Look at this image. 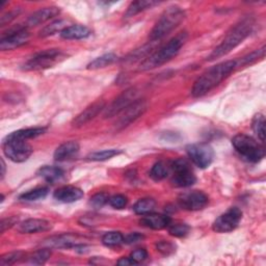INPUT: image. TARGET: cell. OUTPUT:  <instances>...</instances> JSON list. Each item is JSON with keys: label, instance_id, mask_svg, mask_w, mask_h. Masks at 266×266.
Returning <instances> with one entry per match:
<instances>
[{"label": "cell", "instance_id": "52a82bcc", "mask_svg": "<svg viewBox=\"0 0 266 266\" xmlns=\"http://www.w3.org/2000/svg\"><path fill=\"white\" fill-rule=\"evenodd\" d=\"M66 55L59 49H48L36 53L29 58L24 65L23 70L25 71H39L51 68L57 63L63 60Z\"/></svg>", "mask_w": 266, "mask_h": 266}, {"label": "cell", "instance_id": "e0dca14e", "mask_svg": "<svg viewBox=\"0 0 266 266\" xmlns=\"http://www.w3.org/2000/svg\"><path fill=\"white\" fill-rule=\"evenodd\" d=\"M60 14V9L57 7H47V8H43L39 11L34 12L33 14H31L27 21L26 24L27 26H36L43 24L47 21H49L50 19L58 16Z\"/></svg>", "mask_w": 266, "mask_h": 266}, {"label": "cell", "instance_id": "d4e9b609", "mask_svg": "<svg viewBox=\"0 0 266 266\" xmlns=\"http://www.w3.org/2000/svg\"><path fill=\"white\" fill-rule=\"evenodd\" d=\"M156 207V202L154 199L151 198H145L137 201L133 206V211L138 215H147L154 211Z\"/></svg>", "mask_w": 266, "mask_h": 266}, {"label": "cell", "instance_id": "3957f363", "mask_svg": "<svg viewBox=\"0 0 266 266\" xmlns=\"http://www.w3.org/2000/svg\"><path fill=\"white\" fill-rule=\"evenodd\" d=\"M187 41V33L185 31L177 34L167 44L161 46L155 52L148 56L139 66V71H149L160 67L172 58H174Z\"/></svg>", "mask_w": 266, "mask_h": 266}, {"label": "cell", "instance_id": "30bf717a", "mask_svg": "<svg viewBox=\"0 0 266 266\" xmlns=\"http://www.w3.org/2000/svg\"><path fill=\"white\" fill-rule=\"evenodd\" d=\"M242 218V212L237 207H232L219 215L213 222L212 229L217 233H229L234 231Z\"/></svg>", "mask_w": 266, "mask_h": 266}, {"label": "cell", "instance_id": "8992f818", "mask_svg": "<svg viewBox=\"0 0 266 266\" xmlns=\"http://www.w3.org/2000/svg\"><path fill=\"white\" fill-rule=\"evenodd\" d=\"M3 150L5 155L10 160L17 163L26 161L33 153V149L27 140L15 138L10 135L4 139Z\"/></svg>", "mask_w": 266, "mask_h": 266}, {"label": "cell", "instance_id": "4316f807", "mask_svg": "<svg viewBox=\"0 0 266 266\" xmlns=\"http://www.w3.org/2000/svg\"><path fill=\"white\" fill-rule=\"evenodd\" d=\"M46 131V128L44 127H35V128H27V129H21L18 131H15L11 134H9L12 137L15 138H20V139H31V138H35L37 136H40L42 134H44V132Z\"/></svg>", "mask_w": 266, "mask_h": 266}, {"label": "cell", "instance_id": "ac0fdd59", "mask_svg": "<svg viewBox=\"0 0 266 266\" xmlns=\"http://www.w3.org/2000/svg\"><path fill=\"white\" fill-rule=\"evenodd\" d=\"M85 194L83 189L76 186H63L56 189L53 197L55 200L62 203H74L84 198Z\"/></svg>", "mask_w": 266, "mask_h": 266}, {"label": "cell", "instance_id": "7dc6e473", "mask_svg": "<svg viewBox=\"0 0 266 266\" xmlns=\"http://www.w3.org/2000/svg\"><path fill=\"white\" fill-rule=\"evenodd\" d=\"M6 176V163L5 160L2 159V179H4Z\"/></svg>", "mask_w": 266, "mask_h": 266}, {"label": "cell", "instance_id": "9c48e42d", "mask_svg": "<svg viewBox=\"0 0 266 266\" xmlns=\"http://www.w3.org/2000/svg\"><path fill=\"white\" fill-rule=\"evenodd\" d=\"M188 157L200 169H207L214 159L213 148L208 144H194L186 148Z\"/></svg>", "mask_w": 266, "mask_h": 266}, {"label": "cell", "instance_id": "4fadbf2b", "mask_svg": "<svg viewBox=\"0 0 266 266\" xmlns=\"http://www.w3.org/2000/svg\"><path fill=\"white\" fill-rule=\"evenodd\" d=\"M138 90L136 88H129L125 92H123L117 99L112 101V103L105 108L104 118H112L116 117L129 105H131L138 98Z\"/></svg>", "mask_w": 266, "mask_h": 266}, {"label": "cell", "instance_id": "4dcf8cb0", "mask_svg": "<svg viewBox=\"0 0 266 266\" xmlns=\"http://www.w3.org/2000/svg\"><path fill=\"white\" fill-rule=\"evenodd\" d=\"M67 26V21L65 20H56L49 25H46L41 31H40V36L41 37H47L50 35H53L57 32H62Z\"/></svg>", "mask_w": 266, "mask_h": 266}, {"label": "cell", "instance_id": "d6a6232c", "mask_svg": "<svg viewBox=\"0 0 266 266\" xmlns=\"http://www.w3.org/2000/svg\"><path fill=\"white\" fill-rule=\"evenodd\" d=\"M253 130L260 139L261 142L265 141V118L262 113H258L255 116L252 124Z\"/></svg>", "mask_w": 266, "mask_h": 266}, {"label": "cell", "instance_id": "7c38bea8", "mask_svg": "<svg viewBox=\"0 0 266 266\" xmlns=\"http://www.w3.org/2000/svg\"><path fill=\"white\" fill-rule=\"evenodd\" d=\"M30 39V33L27 30V26H17L4 34L0 40V49L3 51L13 50L15 48L25 45Z\"/></svg>", "mask_w": 266, "mask_h": 266}, {"label": "cell", "instance_id": "ffe728a7", "mask_svg": "<svg viewBox=\"0 0 266 266\" xmlns=\"http://www.w3.org/2000/svg\"><path fill=\"white\" fill-rule=\"evenodd\" d=\"M140 223L147 228L153 230H162L165 228H168L171 223V218L165 214H157V213H150L144 215L140 219Z\"/></svg>", "mask_w": 266, "mask_h": 266}, {"label": "cell", "instance_id": "74e56055", "mask_svg": "<svg viewBox=\"0 0 266 266\" xmlns=\"http://www.w3.org/2000/svg\"><path fill=\"white\" fill-rule=\"evenodd\" d=\"M22 256H23V253L20 252V251L8 253V254L4 255L2 258H0V265L6 266V265L15 264L19 259L22 258Z\"/></svg>", "mask_w": 266, "mask_h": 266}, {"label": "cell", "instance_id": "277c9868", "mask_svg": "<svg viewBox=\"0 0 266 266\" xmlns=\"http://www.w3.org/2000/svg\"><path fill=\"white\" fill-rule=\"evenodd\" d=\"M185 18V12L178 6L168 8L160 16V18L152 28L149 39L151 42L157 43L168 34H170L176 27H178Z\"/></svg>", "mask_w": 266, "mask_h": 266}, {"label": "cell", "instance_id": "f546056e", "mask_svg": "<svg viewBox=\"0 0 266 266\" xmlns=\"http://www.w3.org/2000/svg\"><path fill=\"white\" fill-rule=\"evenodd\" d=\"M125 242V238L121 232L118 231H111L107 232L102 237V243L109 248L119 247L122 243Z\"/></svg>", "mask_w": 266, "mask_h": 266}, {"label": "cell", "instance_id": "d6986e66", "mask_svg": "<svg viewBox=\"0 0 266 266\" xmlns=\"http://www.w3.org/2000/svg\"><path fill=\"white\" fill-rule=\"evenodd\" d=\"M79 144L75 140H70L62 144L54 152V159L56 161H66L72 159L79 152Z\"/></svg>", "mask_w": 266, "mask_h": 266}, {"label": "cell", "instance_id": "8d00e7d4", "mask_svg": "<svg viewBox=\"0 0 266 266\" xmlns=\"http://www.w3.org/2000/svg\"><path fill=\"white\" fill-rule=\"evenodd\" d=\"M265 56V46H263L261 49H258L254 52H252L251 54L242 57L240 60H238V65H243V66H248L250 64L255 63L256 60H258L259 58H263Z\"/></svg>", "mask_w": 266, "mask_h": 266}, {"label": "cell", "instance_id": "484cf974", "mask_svg": "<svg viewBox=\"0 0 266 266\" xmlns=\"http://www.w3.org/2000/svg\"><path fill=\"white\" fill-rule=\"evenodd\" d=\"M49 193L48 187H36L31 191L22 194L19 199L24 202H35L42 199H45Z\"/></svg>", "mask_w": 266, "mask_h": 266}, {"label": "cell", "instance_id": "2e32d148", "mask_svg": "<svg viewBox=\"0 0 266 266\" xmlns=\"http://www.w3.org/2000/svg\"><path fill=\"white\" fill-rule=\"evenodd\" d=\"M105 108L106 107H105L104 101L95 102L94 104L87 107L81 113H79V115L73 120L72 125L74 127H81V126L88 124L89 122L94 120L102 110H105Z\"/></svg>", "mask_w": 266, "mask_h": 266}, {"label": "cell", "instance_id": "60d3db41", "mask_svg": "<svg viewBox=\"0 0 266 266\" xmlns=\"http://www.w3.org/2000/svg\"><path fill=\"white\" fill-rule=\"evenodd\" d=\"M108 196L106 194L100 193V194H96L94 197L91 198L90 200V204L94 207V208H101L103 207L106 203H108Z\"/></svg>", "mask_w": 266, "mask_h": 266}, {"label": "cell", "instance_id": "b9f144b4", "mask_svg": "<svg viewBox=\"0 0 266 266\" xmlns=\"http://www.w3.org/2000/svg\"><path fill=\"white\" fill-rule=\"evenodd\" d=\"M130 258L136 263H140L142 261H145L147 258H148V252L144 249H138V250H135L131 253L130 255Z\"/></svg>", "mask_w": 266, "mask_h": 266}, {"label": "cell", "instance_id": "836d02e7", "mask_svg": "<svg viewBox=\"0 0 266 266\" xmlns=\"http://www.w3.org/2000/svg\"><path fill=\"white\" fill-rule=\"evenodd\" d=\"M154 45H155L154 42H150L149 44L142 46L141 48L132 51V52L124 59V62H135V60H138V59H140V58H142V57H145V59H146V58H147V55H148L149 53H151V50L154 48Z\"/></svg>", "mask_w": 266, "mask_h": 266}, {"label": "cell", "instance_id": "5b68a950", "mask_svg": "<svg viewBox=\"0 0 266 266\" xmlns=\"http://www.w3.org/2000/svg\"><path fill=\"white\" fill-rule=\"evenodd\" d=\"M232 145L239 155L250 162H260L265 156L264 148L256 139L247 134L240 133L235 135L232 138Z\"/></svg>", "mask_w": 266, "mask_h": 266}, {"label": "cell", "instance_id": "e575fe53", "mask_svg": "<svg viewBox=\"0 0 266 266\" xmlns=\"http://www.w3.org/2000/svg\"><path fill=\"white\" fill-rule=\"evenodd\" d=\"M50 256H51V251L49 250V248L39 250V251L34 252L31 255V257L29 258V263H31V264H44L50 258Z\"/></svg>", "mask_w": 266, "mask_h": 266}, {"label": "cell", "instance_id": "ab89813d", "mask_svg": "<svg viewBox=\"0 0 266 266\" xmlns=\"http://www.w3.org/2000/svg\"><path fill=\"white\" fill-rule=\"evenodd\" d=\"M156 249L158 252H160L162 255L165 256H169L171 254H173L176 250V245L171 242V241H159L157 244H156Z\"/></svg>", "mask_w": 266, "mask_h": 266}, {"label": "cell", "instance_id": "ee69618b", "mask_svg": "<svg viewBox=\"0 0 266 266\" xmlns=\"http://www.w3.org/2000/svg\"><path fill=\"white\" fill-rule=\"evenodd\" d=\"M20 13V10H13L7 14H5L3 17H2V21H0V24H2V26H5L9 23H11L12 20H14Z\"/></svg>", "mask_w": 266, "mask_h": 266}, {"label": "cell", "instance_id": "bcb514c9", "mask_svg": "<svg viewBox=\"0 0 266 266\" xmlns=\"http://www.w3.org/2000/svg\"><path fill=\"white\" fill-rule=\"evenodd\" d=\"M136 264L130 257H124V258H121L119 261H118V265H121V266H129V265H134Z\"/></svg>", "mask_w": 266, "mask_h": 266}, {"label": "cell", "instance_id": "f1b7e54d", "mask_svg": "<svg viewBox=\"0 0 266 266\" xmlns=\"http://www.w3.org/2000/svg\"><path fill=\"white\" fill-rule=\"evenodd\" d=\"M122 153L121 150L118 149H109V150H102L98 152H94L88 156V159L90 161H105L112 157L118 156Z\"/></svg>", "mask_w": 266, "mask_h": 266}, {"label": "cell", "instance_id": "1f68e13d", "mask_svg": "<svg viewBox=\"0 0 266 266\" xmlns=\"http://www.w3.org/2000/svg\"><path fill=\"white\" fill-rule=\"evenodd\" d=\"M169 174V167L163 161L156 162L150 171V177L154 181H161L167 178Z\"/></svg>", "mask_w": 266, "mask_h": 266}, {"label": "cell", "instance_id": "6da1fadb", "mask_svg": "<svg viewBox=\"0 0 266 266\" xmlns=\"http://www.w3.org/2000/svg\"><path fill=\"white\" fill-rule=\"evenodd\" d=\"M237 67H239L238 60L234 59L219 63L208 69L195 81L192 89L193 97L199 98L208 94L227 77H229L230 74L234 72Z\"/></svg>", "mask_w": 266, "mask_h": 266}, {"label": "cell", "instance_id": "5bb4252c", "mask_svg": "<svg viewBox=\"0 0 266 266\" xmlns=\"http://www.w3.org/2000/svg\"><path fill=\"white\" fill-rule=\"evenodd\" d=\"M180 207L188 211H199L204 209L208 203L209 199L206 194L200 191H192L182 194L178 198Z\"/></svg>", "mask_w": 266, "mask_h": 266}, {"label": "cell", "instance_id": "9a60e30c", "mask_svg": "<svg viewBox=\"0 0 266 266\" xmlns=\"http://www.w3.org/2000/svg\"><path fill=\"white\" fill-rule=\"evenodd\" d=\"M52 223L45 219L28 218L20 223H17L16 229L22 234H33L39 232H46L52 229Z\"/></svg>", "mask_w": 266, "mask_h": 266}, {"label": "cell", "instance_id": "7bdbcfd3", "mask_svg": "<svg viewBox=\"0 0 266 266\" xmlns=\"http://www.w3.org/2000/svg\"><path fill=\"white\" fill-rule=\"evenodd\" d=\"M17 223H18V217H16V216L4 218L2 220V223H0V228H2V229H0V232L4 233L6 230L9 229V228H11Z\"/></svg>", "mask_w": 266, "mask_h": 266}, {"label": "cell", "instance_id": "44dd1931", "mask_svg": "<svg viewBox=\"0 0 266 266\" xmlns=\"http://www.w3.org/2000/svg\"><path fill=\"white\" fill-rule=\"evenodd\" d=\"M91 34V29L85 25H71L60 32V36L65 40H84Z\"/></svg>", "mask_w": 266, "mask_h": 266}, {"label": "cell", "instance_id": "f6af8a7d", "mask_svg": "<svg viewBox=\"0 0 266 266\" xmlns=\"http://www.w3.org/2000/svg\"><path fill=\"white\" fill-rule=\"evenodd\" d=\"M142 238H144V236L140 235L139 233H131L125 238V242L132 244V243H136V242L140 241Z\"/></svg>", "mask_w": 266, "mask_h": 266}, {"label": "cell", "instance_id": "7a4b0ae2", "mask_svg": "<svg viewBox=\"0 0 266 266\" xmlns=\"http://www.w3.org/2000/svg\"><path fill=\"white\" fill-rule=\"evenodd\" d=\"M255 21L252 17H245L236 23L227 33L222 42L210 53V55L207 57V60H215L230 53L252 33Z\"/></svg>", "mask_w": 266, "mask_h": 266}, {"label": "cell", "instance_id": "83f0119b", "mask_svg": "<svg viewBox=\"0 0 266 266\" xmlns=\"http://www.w3.org/2000/svg\"><path fill=\"white\" fill-rule=\"evenodd\" d=\"M117 58H118L117 55L113 53L103 54L102 56H99L96 59H94L93 62H91L88 65V69L89 70H99V69L106 68L115 63L117 60Z\"/></svg>", "mask_w": 266, "mask_h": 266}, {"label": "cell", "instance_id": "d590c367", "mask_svg": "<svg viewBox=\"0 0 266 266\" xmlns=\"http://www.w3.org/2000/svg\"><path fill=\"white\" fill-rule=\"evenodd\" d=\"M169 228V232L172 236H175V237H184L186 236L189 231H191V228H189L188 224L186 223H174V224H171L168 227Z\"/></svg>", "mask_w": 266, "mask_h": 266}, {"label": "cell", "instance_id": "ba28073f", "mask_svg": "<svg viewBox=\"0 0 266 266\" xmlns=\"http://www.w3.org/2000/svg\"><path fill=\"white\" fill-rule=\"evenodd\" d=\"M173 171L172 183L176 187H189L196 183L197 178L192 170L191 165L184 158L176 159L172 165Z\"/></svg>", "mask_w": 266, "mask_h": 266}, {"label": "cell", "instance_id": "7402d4cb", "mask_svg": "<svg viewBox=\"0 0 266 266\" xmlns=\"http://www.w3.org/2000/svg\"><path fill=\"white\" fill-rule=\"evenodd\" d=\"M47 248H71L78 247V239L71 234H64L55 237H51L45 242Z\"/></svg>", "mask_w": 266, "mask_h": 266}, {"label": "cell", "instance_id": "cb8c5ba5", "mask_svg": "<svg viewBox=\"0 0 266 266\" xmlns=\"http://www.w3.org/2000/svg\"><path fill=\"white\" fill-rule=\"evenodd\" d=\"M158 5V3L156 2H152V0H138V2H134V3H131L130 6L128 7L126 13L124 14V17L125 18H132L134 16H136L137 14L148 10V9H151L152 7H154Z\"/></svg>", "mask_w": 266, "mask_h": 266}, {"label": "cell", "instance_id": "f35d334b", "mask_svg": "<svg viewBox=\"0 0 266 266\" xmlns=\"http://www.w3.org/2000/svg\"><path fill=\"white\" fill-rule=\"evenodd\" d=\"M127 198L123 195H115L108 199V204L115 209H123L127 205Z\"/></svg>", "mask_w": 266, "mask_h": 266}, {"label": "cell", "instance_id": "8fae6325", "mask_svg": "<svg viewBox=\"0 0 266 266\" xmlns=\"http://www.w3.org/2000/svg\"><path fill=\"white\" fill-rule=\"evenodd\" d=\"M147 108L148 103L146 100L137 99L136 101H134L131 105L125 108L120 115L117 116L119 117L116 122L117 130H122L131 125L133 122H135L139 117L144 115Z\"/></svg>", "mask_w": 266, "mask_h": 266}, {"label": "cell", "instance_id": "603a6c76", "mask_svg": "<svg viewBox=\"0 0 266 266\" xmlns=\"http://www.w3.org/2000/svg\"><path fill=\"white\" fill-rule=\"evenodd\" d=\"M37 176L41 177L45 181L53 184L63 179V177L65 176V172L57 167L45 166L37 171Z\"/></svg>", "mask_w": 266, "mask_h": 266}]
</instances>
